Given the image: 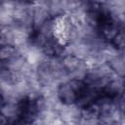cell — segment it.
I'll use <instances>...</instances> for the list:
<instances>
[{"instance_id": "obj_3", "label": "cell", "mask_w": 125, "mask_h": 125, "mask_svg": "<svg viewBox=\"0 0 125 125\" xmlns=\"http://www.w3.org/2000/svg\"><path fill=\"white\" fill-rule=\"evenodd\" d=\"M0 125H9V119L2 110H0Z\"/></svg>"}, {"instance_id": "obj_1", "label": "cell", "mask_w": 125, "mask_h": 125, "mask_svg": "<svg viewBox=\"0 0 125 125\" xmlns=\"http://www.w3.org/2000/svg\"><path fill=\"white\" fill-rule=\"evenodd\" d=\"M57 97L59 102L63 105H73L77 101V94L72 89L67 81L62 82L57 86L56 89Z\"/></svg>"}, {"instance_id": "obj_2", "label": "cell", "mask_w": 125, "mask_h": 125, "mask_svg": "<svg viewBox=\"0 0 125 125\" xmlns=\"http://www.w3.org/2000/svg\"><path fill=\"white\" fill-rule=\"evenodd\" d=\"M19 54L18 48L12 44L0 45V64H5Z\"/></svg>"}]
</instances>
